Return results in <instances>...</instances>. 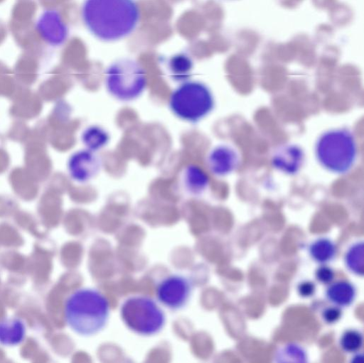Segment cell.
<instances>
[{
  "label": "cell",
  "mask_w": 364,
  "mask_h": 363,
  "mask_svg": "<svg viewBox=\"0 0 364 363\" xmlns=\"http://www.w3.org/2000/svg\"><path fill=\"white\" fill-rule=\"evenodd\" d=\"M81 17L95 37L104 41H114L135 30L140 12L134 0H84Z\"/></svg>",
  "instance_id": "obj_1"
},
{
  "label": "cell",
  "mask_w": 364,
  "mask_h": 363,
  "mask_svg": "<svg viewBox=\"0 0 364 363\" xmlns=\"http://www.w3.org/2000/svg\"><path fill=\"white\" fill-rule=\"evenodd\" d=\"M109 303L100 291L90 288H79L67 298L64 315L66 323L75 333L85 337L102 331L109 317Z\"/></svg>",
  "instance_id": "obj_2"
},
{
  "label": "cell",
  "mask_w": 364,
  "mask_h": 363,
  "mask_svg": "<svg viewBox=\"0 0 364 363\" xmlns=\"http://www.w3.org/2000/svg\"><path fill=\"white\" fill-rule=\"evenodd\" d=\"M314 153L324 169L335 174H346L353 168L358 158L356 138L347 128L328 129L316 139Z\"/></svg>",
  "instance_id": "obj_3"
},
{
  "label": "cell",
  "mask_w": 364,
  "mask_h": 363,
  "mask_svg": "<svg viewBox=\"0 0 364 363\" xmlns=\"http://www.w3.org/2000/svg\"><path fill=\"white\" fill-rule=\"evenodd\" d=\"M168 105L178 118L197 123L213 111L215 99L210 89L203 82L185 81L171 93Z\"/></svg>",
  "instance_id": "obj_4"
},
{
  "label": "cell",
  "mask_w": 364,
  "mask_h": 363,
  "mask_svg": "<svg viewBox=\"0 0 364 363\" xmlns=\"http://www.w3.org/2000/svg\"><path fill=\"white\" fill-rule=\"evenodd\" d=\"M120 316L129 330L144 337L158 334L166 323L163 310L154 300L142 295L126 298L120 307Z\"/></svg>",
  "instance_id": "obj_5"
},
{
  "label": "cell",
  "mask_w": 364,
  "mask_h": 363,
  "mask_svg": "<svg viewBox=\"0 0 364 363\" xmlns=\"http://www.w3.org/2000/svg\"><path fill=\"white\" fill-rule=\"evenodd\" d=\"M105 84L109 94L122 102L138 98L146 86L145 70L136 60L121 58L105 71Z\"/></svg>",
  "instance_id": "obj_6"
},
{
  "label": "cell",
  "mask_w": 364,
  "mask_h": 363,
  "mask_svg": "<svg viewBox=\"0 0 364 363\" xmlns=\"http://www.w3.org/2000/svg\"><path fill=\"white\" fill-rule=\"evenodd\" d=\"M193 289L192 281L181 274H173L159 282L156 289L157 300L172 310L183 308L188 303Z\"/></svg>",
  "instance_id": "obj_7"
},
{
  "label": "cell",
  "mask_w": 364,
  "mask_h": 363,
  "mask_svg": "<svg viewBox=\"0 0 364 363\" xmlns=\"http://www.w3.org/2000/svg\"><path fill=\"white\" fill-rule=\"evenodd\" d=\"M36 28L41 38L50 46H60L67 40L68 27L60 13L54 9L43 11L38 18Z\"/></svg>",
  "instance_id": "obj_8"
},
{
  "label": "cell",
  "mask_w": 364,
  "mask_h": 363,
  "mask_svg": "<svg viewBox=\"0 0 364 363\" xmlns=\"http://www.w3.org/2000/svg\"><path fill=\"white\" fill-rule=\"evenodd\" d=\"M102 167L100 157L90 149L74 153L68 163L71 178L79 183H85L94 178Z\"/></svg>",
  "instance_id": "obj_9"
},
{
  "label": "cell",
  "mask_w": 364,
  "mask_h": 363,
  "mask_svg": "<svg viewBox=\"0 0 364 363\" xmlns=\"http://www.w3.org/2000/svg\"><path fill=\"white\" fill-rule=\"evenodd\" d=\"M240 161L237 150L228 144L213 147L206 158L209 170L217 177L227 176L233 173L238 168Z\"/></svg>",
  "instance_id": "obj_10"
},
{
  "label": "cell",
  "mask_w": 364,
  "mask_h": 363,
  "mask_svg": "<svg viewBox=\"0 0 364 363\" xmlns=\"http://www.w3.org/2000/svg\"><path fill=\"white\" fill-rule=\"evenodd\" d=\"M304 152L296 144H284L278 147L272 156V166L287 175L297 173L304 162Z\"/></svg>",
  "instance_id": "obj_11"
},
{
  "label": "cell",
  "mask_w": 364,
  "mask_h": 363,
  "mask_svg": "<svg viewBox=\"0 0 364 363\" xmlns=\"http://www.w3.org/2000/svg\"><path fill=\"white\" fill-rule=\"evenodd\" d=\"M180 182L183 190L192 196H200L209 185L208 175L199 166L189 164L181 174Z\"/></svg>",
  "instance_id": "obj_12"
},
{
  "label": "cell",
  "mask_w": 364,
  "mask_h": 363,
  "mask_svg": "<svg viewBox=\"0 0 364 363\" xmlns=\"http://www.w3.org/2000/svg\"><path fill=\"white\" fill-rule=\"evenodd\" d=\"M356 295V287L346 280L331 282L325 291L327 300L341 308L350 306L353 303Z\"/></svg>",
  "instance_id": "obj_13"
},
{
  "label": "cell",
  "mask_w": 364,
  "mask_h": 363,
  "mask_svg": "<svg viewBox=\"0 0 364 363\" xmlns=\"http://www.w3.org/2000/svg\"><path fill=\"white\" fill-rule=\"evenodd\" d=\"M26 336V326L19 318H6L0 321V344L15 346L21 343Z\"/></svg>",
  "instance_id": "obj_14"
},
{
  "label": "cell",
  "mask_w": 364,
  "mask_h": 363,
  "mask_svg": "<svg viewBox=\"0 0 364 363\" xmlns=\"http://www.w3.org/2000/svg\"><path fill=\"white\" fill-rule=\"evenodd\" d=\"M338 252L336 243L329 238L319 237L308 246L310 258L319 264H326L334 260Z\"/></svg>",
  "instance_id": "obj_15"
},
{
  "label": "cell",
  "mask_w": 364,
  "mask_h": 363,
  "mask_svg": "<svg viewBox=\"0 0 364 363\" xmlns=\"http://www.w3.org/2000/svg\"><path fill=\"white\" fill-rule=\"evenodd\" d=\"M346 269L352 274L363 277L364 275V242L358 240L348 246L343 256Z\"/></svg>",
  "instance_id": "obj_16"
},
{
  "label": "cell",
  "mask_w": 364,
  "mask_h": 363,
  "mask_svg": "<svg viewBox=\"0 0 364 363\" xmlns=\"http://www.w3.org/2000/svg\"><path fill=\"white\" fill-rule=\"evenodd\" d=\"M167 67L169 75L174 81L185 82L191 77L193 62L188 55L181 53L168 59Z\"/></svg>",
  "instance_id": "obj_17"
},
{
  "label": "cell",
  "mask_w": 364,
  "mask_h": 363,
  "mask_svg": "<svg viewBox=\"0 0 364 363\" xmlns=\"http://www.w3.org/2000/svg\"><path fill=\"white\" fill-rule=\"evenodd\" d=\"M309 355L306 350L295 342L287 343L275 352L274 362L277 363H306Z\"/></svg>",
  "instance_id": "obj_18"
},
{
  "label": "cell",
  "mask_w": 364,
  "mask_h": 363,
  "mask_svg": "<svg viewBox=\"0 0 364 363\" xmlns=\"http://www.w3.org/2000/svg\"><path fill=\"white\" fill-rule=\"evenodd\" d=\"M82 141L85 146L93 151H97L105 147L109 141L108 132L97 125L87 127L81 136Z\"/></svg>",
  "instance_id": "obj_19"
},
{
  "label": "cell",
  "mask_w": 364,
  "mask_h": 363,
  "mask_svg": "<svg viewBox=\"0 0 364 363\" xmlns=\"http://www.w3.org/2000/svg\"><path fill=\"white\" fill-rule=\"evenodd\" d=\"M339 346L343 352L354 354L360 352L363 345V333L357 329H348L343 332L339 338Z\"/></svg>",
  "instance_id": "obj_20"
},
{
  "label": "cell",
  "mask_w": 364,
  "mask_h": 363,
  "mask_svg": "<svg viewBox=\"0 0 364 363\" xmlns=\"http://www.w3.org/2000/svg\"><path fill=\"white\" fill-rule=\"evenodd\" d=\"M342 315V309L334 305L324 308L321 313L322 320L328 325L336 323L341 320Z\"/></svg>",
  "instance_id": "obj_21"
},
{
  "label": "cell",
  "mask_w": 364,
  "mask_h": 363,
  "mask_svg": "<svg viewBox=\"0 0 364 363\" xmlns=\"http://www.w3.org/2000/svg\"><path fill=\"white\" fill-rule=\"evenodd\" d=\"M314 276L319 283L328 285L333 282L335 278V272L331 267L326 264H321L316 269Z\"/></svg>",
  "instance_id": "obj_22"
},
{
  "label": "cell",
  "mask_w": 364,
  "mask_h": 363,
  "mask_svg": "<svg viewBox=\"0 0 364 363\" xmlns=\"http://www.w3.org/2000/svg\"><path fill=\"white\" fill-rule=\"evenodd\" d=\"M316 286L314 282L310 280H303L298 283L296 291L298 295L303 298H309L314 296Z\"/></svg>",
  "instance_id": "obj_23"
},
{
  "label": "cell",
  "mask_w": 364,
  "mask_h": 363,
  "mask_svg": "<svg viewBox=\"0 0 364 363\" xmlns=\"http://www.w3.org/2000/svg\"><path fill=\"white\" fill-rule=\"evenodd\" d=\"M352 362H363V355L362 353H360V352L354 353L353 357H352Z\"/></svg>",
  "instance_id": "obj_24"
}]
</instances>
